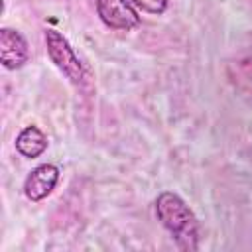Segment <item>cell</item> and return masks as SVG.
Masks as SVG:
<instances>
[{"label": "cell", "mask_w": 252, "mask_h": 252, "mask_svg": "<svg viewBox=\"0 0 252 252\" xmlns=\"http://www.w3.org/2000/svg\"><path fill=\"white\" fill-rule=\"evenodd\" d=\"M130 4L154 16H159L167 10V0H130Z\"/></svg>", "instance_id": "obj_7"}, {"label": "cell", "mask_w": 252, "mask_h": 252, "mask_svg": "<svg viewBox=\"0 0 252 252\" xmlns=\"http://www.w3.org/2000/svg\"><path fill=\"white\" fill-rule=\"evenodd\" d=\"M96 14L110 30H134L140 24V16L130 0H96Z\"/></svg>", "instance_id": "obj_3"}, {"label": "cell", "mask_w": 252, "mask_h": 252, "mask_svg": "<svg viewBox=\"0 0 252 252\" xmlns=\"http://www.w3.org/2000/svg\"><path fill=\"white\" fill-rule=\"evenodd\" d=\"M156 217L181 250L193 252L199 248V234H201L199 220L177 193L163 191L158 195Z\"/></svg>", "instance_id": "obj_1"}, {"label": "cell", "mask_w": 252, "mask_h": 252, "mask_svg": "<svg viewBox=\"0 0 252 252\" xmlns=\"http://www.w3.org/2000/svg\"><path fill=\"white\" fill-rule=\"evenodd\" d=\"M59 181V169L53 163H41L33 167L24 179V195L32 203H39L51 195Z\"/></svg>", "instance_id": "obj_4"}, {"label": "cell", "mask_w": 252, "mask_h": 252, "mask_svg": "<svg viewBox=\"0 0 252 252\" xmlns=\"http://www.w3.org/2000/svg\"><path fill=\"white\" fill-rule=\"evenodd\" d=\"M0 59H2V65L10 71L20 69L28 63L30 47L26 37L18 30H12V28L0 30Z\"/></svg>", "instance_id": "obj_5"}, {"label": "cell", "mask_w": 252, "mask_h": 252, "mask_svg": "<svg viewBox=\"0 0 252 252\" xmlns=\"http://www.w3.org/2000/svg\"><path fill=\"white\" fill-rule=\"evenodd\" d=\"M16 150L24 158H30V159L39 158L47 150V136L37 126H33V124L26 126L16 136Z\"/></svg>", "instance_id": "obj_6"}, {"label": "cell", "mask_w": 252, "mask_h": 252, "mask_svg": "<svg viewBox=\"0 0 252 252\" xmlns=\"http://www.w3.org/2000/svg\"><path fill=\"white\" fill-rule=\"evenodd\" d=\"M240 69H242V73H244L248 79H252V55L240 61Z\"/></svg>", "instance_id": "obj_8"}, {"label": "cell", "mask_w": 252, "mask_h": 252, "mask_svg": "<svg viewBox=\"0 0 252 252\" xmlns=\"http://www.w3.org/2000/svg\"><path fill=\"white\" fill-rule=\"evenodd\" d=\"M45 49L51 63L69 79L73 85H83L85 81V67L71 47L69 39L57 30H45Z\"/></svg>", "instance_id": "obj_2"}]
</instances>
